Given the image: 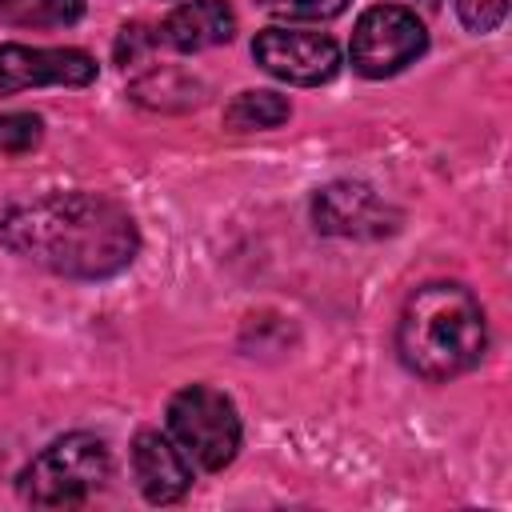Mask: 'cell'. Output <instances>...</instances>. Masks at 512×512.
Listing matches in <instances>:
<instances>
[{
    "instance_id": "7c38bea8",
    "label": "cell",
    "mask_w": 512,
    "mask_h": 512,
    "mask_svg": "<svg viewBox=\"0 0 512 512\" xmlns=\"http://www.w3.org/2000/svg\"><path fill=\"white\" fill-rule=\"evenodd\" d=\"M84 0H0V20L16 28H64L76 24Z\"/></svg>"
},
{
    "instance_id": "5bb4252c",
    "label": "cell",
    "mask_w": 512,
    "mask_h": 512,
    "mask_svg": "<svg viewBox=\"0 0 512 512\" xmlns=\"http://www.w3.org/2000/svg\"><path fill=\"white\" fill-rule=\"evenodd\" d=\"M420 4L440 8L444 0H420ZM452 4H456V16L468 32H492L508 12V0H452Z\"/></svg>"
},
{
    "instance_id": "7a4b0ae2",
    "label": "cell",
    "mask_w": 512,
    "mask_h": 512,
    "mask_svg": "<svg viewBox=\"0 0 512 512\" xmlns=\"http://www.w3.org/2000/svg\"><path fill=\"white\" fill-rule=\"evenodd\" d=\"M484 344H488L484 308L464 284H448V280L416 288L396 324L400 360L424 380H452L476 368Z\"/></svg>"
},
{
    "instance_id": "30bf717a",
    "label": "cell",
    "mask_w": 512,
    "mask_h": 512,
    "mask_svg": "<svg viewBox=\"0 0 512 512\" xmlns=\"http://www.w3.org/2000/svg\"><path fill=\"white\" fill-rule=\"evenodd\" d=\"M236 32V12L224 0H184L160 24V40L176 52H204L228 44Z\"/></svg>"
},
{
    "instance_id": "ba28073f",
    "label": "cell",
    "mask_w": 512,
    "mask_h": 512,
    "mask_svg": "<svg viewBox=\"0 0 512 512\" xmlns=\"http://www.w3.org/2000/svg\"><path fill=\"white\" fill-rule=\"evenodd\" d=\"M312 220L320 232L332 236H356V240H372L396 228V212L384 204L380 192H372L368 184H328L316 192L312 200Z\"/></svg>"
},
{
    "instance_id": "8992f818",
    "label": "cell",
    "mask_w": 512,
    "mask_h": 512,
    "mask_svg": "<svg viewBox=\"0 0 512 512\" xmlns=\"http://www.w3.org/2000/svg\"><path fill=\"white\" fill-rule=\"evenodd\" d=\"M252 60L288 84H324L340 72V48L324 32H300V28H264L252 40Z\"/></svg>"
},
{
    "instance_id": "9c48e42d",
    "label": "cell",
    "mask_w": 512,
    "mask_h": 512,
    "mask_svg": "<svg viewBox=\"0 0 512 512\" xmlns=\"http://www.w3.org/2000/svg\"><path fill=\"white\" fill-rule=\"evenodd\" d=\"M132 472H136L140 492L152 504H172L192 484V460L180 452V444H172L168 436L152 428H144L132 440Z\"/></svg>"
},
{
    "instance_id": "52a82bcc",
    "label": "cell",
    "mask_w": 512,
    "mask_h": 512,
    "mask_svg": "<svg viewBox=\"0 0 512 512\" xmlns=\"http://www.w3.org/2000/svg\"><path fill=\"white\" fill-rule=\"evenodd\" d=\"M96 80V60L80 48H28V44H0V96L64 84L80 88Z\"/></svg>"
},
{
    "instance_id": "277c9868",
    "label": "cell",
    "mask_w": 512,
    "mask_h": 512,
    "mask_svg": "<svg viewBox=\"0 0 512 512\" xmlns=\"http://www.w3.org/2000/svg\"><path fill=\"white\" fill-rule=\"evenodd\" d=\"M168 428L180 452L204 472H220L236 460L240 448V416L232 400L208 384H188L168 400Z\"/></svg>"
},
{
    "instance_id": "9a60e30c",
    "label": "cell",
    "mask_w": 512,
    "mask_h": 512,
    "mask_svg": "<svg viewBox=\"0 0 512 512\" xmlns=\"http://www.w3.org/2000/svg\"><path fill=\"white\" fill-rule=\"evenodd\" d=\"M280 20H332L348 8V0H260Z\"/></svg>"
},
{
    "instance_id": "3957f363",
    "label": "cell",
    "mask_w": 512,
    "mask_h": 512,
    "mask_svg": "<svg viewBox=\"0 0 512 512\" xmlns=\"http://www.w3.org/2000/svg\"><path fill=\"white\" fill-rule=\"evenodd\" d=\"M108 472H112V460H108L104 440L92 432H68L52 440L20 472V496L36 508H72L96 496Z\"/></svg>"
},
{
    "instance_id": "6da1fadb",
    "label": "cell",
    "mask_w": 512,
    "mask_h": 512,
    "mask_svg": "<svg viewBox=\"0 0 512 512\" xmlns=\"http://www.w3.org/2000/svg\"><path fill=\"white\" fill-rule=\"evenodd\" d=\"M0 244L56 276L104 280L132 264L140 236L116 200L56 192L0 212Z\"/></svg>"
},
{
    "instance_id": "5b68a950",
    "label": "cell",
    "mask_w": 512,
    "mask_h": 512,
    "mask_svg": "<svg viewBox=\"0 0 512 512\" xmlns=\"http://www.w3.org/2000/svg\"><path fill=\"white\" fill-rule=\"evenodd\" d=\"M424 48H428V32L416 20V12L400 8V4H376L356 20L348 56L360 76L384 80V76H396L400 68H408Z\"/></svg>"
},
{
    "instance_id": "8fae6325",
    "label": "cell",
    "mask_w": 512,
    "mask_h": 512,
    "mask_svg": "<svg viewBox=\"0 0 512 512\" xmlns=\"http://www.w3.org/2000/svg\"><path fill=\"white\" fill-rule=\"evenodd\" d=\"M288 100L276 92H240L228 108H224V124L232 132H256V128H276L288 120Z\"/></svg>"
},
{
    "instance_id": "4fadbf2b",
    "label": "cell",
    "mask_w": 512,
    "mask_h": 512,
    "mask_svg": "<svg viewBox=\"0 0 512 512\" xmlns=\"http://www.w3.org/2000/svg\"><path fill=\"white\" fill-rule=\"evenodd\" d=\"M44 136V124L40 116L32 112H8L0 116V156H20V152H32Z\"/></svg>"
}]
</instances>
